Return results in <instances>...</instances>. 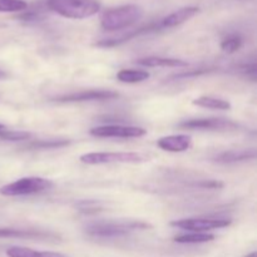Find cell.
Returning a JSON list of instances; mask_svg holds the SVG:
<instances>
[{
	"label": "cell",
	"instance_id": "1",
	"mask_svg": "<svg viewBox=\"0 0 257 257\" xmlns=\"http://www.w3.org/2000/svg\"><path fill=\"white\" fill-rule=\"evenodd\" d=\"M143 17V9L136 4H125L112 8L100 17V25L108 32H117L132 27Z\"/></svg>",
	"mask_w": 257,
	"mask_h": 257
},
{
	"label": "cell",
	"instance_id": "2",
	"mask_svg": "<svg viewBox=\"0 0 257 257\" xmlns=\"http://www.w3.org/2000/svg\"><path fill=\"white\" fill-rule=\"evenodd\" d=\"M48 9L68 19H85L100 10L98 0H47Z\"/></svg>",
	"mask_w": 257,
	"mask_h": 257
},
{
	"label": "cell",
	"instance_id": "3",
	"mask_svg": "<svg viewBox=\"0 0 257 257\" xmlns=\"http://www.w3.org/2000/svg\"><path fill=\"white\" fill-rule=\"evenodd\" d=\"M152 226L142 221H118V222H98L85 227V232L93 237H120L131 232L147 230Z\"/></svg>",
	"mask_w": 257,
	"mask_h": 257
},
{
	"label": "cell",
	"instance_id": "4",
	"mask_svg": "<svg viewBox=\"0 0 257 257\" xmlns=\"http://www.w3.org/2000/svg\"><path fill=\"white\" fill-rule=\"evenodd\" d=\"M53 182L42 177H24L0 187V195L7 197H19L44 192L52 188Z\"/></svg>",
	"mask_w": 257,
	"mask_h": 257
},
{
	"label": "cell",
	"instance_id": "5",
	"mask_svg": "<svg viewBox=\"0 0 257 257\" xmlns=\"http://www.w3.org/2000/svg\"><path fill=\"white\" fill-rule=\"evenodd\" d=\"M84 165H109V163H143L150 157L140 152H90L79 157Z\"/></svg>",
	"mask_w": 257,
	"mask_h": 257
},
{
	"label": "cell",
	"instance_id": "6",
	"mask_svg": "<svg viewBox=\"0 0 257 257\" xmlns=\"http://www.w3.org/2000/svg\"><path fill=\"white\" fill-rule=\"evenodd\" d=\"M231 225V220L227 218H183L172 221L171 226L191 232H207L211 230L225 228Z\"/></svg>",
	"mask_w": 257,
	"mask_h": 257
},
{
	"label": "cell",
	"instance_id": "7",
	"mask_svg": "<svg viewBox=\"0 0 257 257\" xmlns=\"http://www.w3.org/2000/svg\"><path fill=\"white\" fill-rule=\"evenodd\" d=\"M89 133L99 138H141L147 135V130L136 125L107 124L92 128Z\"/></svg>",
	"mask_w": 257,
	"mask_h": 257
},
{
	"label": "cell",
	"instance_id": "8",
	"mask_svg": "<svg viewBox=\"0 0 257 257\" xmlns=\"http://www.w3.org/2000/svg\"><path fill=\"white\" fill-rule=\"evenodd\" d=\"M119 97L117 92L107 89H92L80 90V92L70 93V94L60 95L55 98V102L59 103H80V102H95V100H109Z\"/></svg>",
	"mask_w": 257,
	"mask_h": 257
},
{
	"label": "cell",
	"instance_id": "9",
	"mask_svg": "<svg viewBox=\"0 0 257 257\" xmlns=\"http://www.w3.org/2000/svg\"><path fill=\"white\" fill-rule=\"evenodd\" d=\"M178 127L192 131H223L232 130L237 127V124L225 118H196L178 123Z\"/></svg>",
	"mask_w": 257,
	"mask_h": 257
},
{
	"label": "cell",
	"instance_id": "10",
	"mask_svg": "<svg viewBox=\"0 0 257 257\" xmlns=\"http://www.w3.org/2000/svg\"><path fill=\"white\" fill-rule=\"evenodd\" d=\"M158 30H162L160 27V23H151V24L145 25V27H141L138 29L132 30V32H128L127 34H123L118 38H109V39H103L100 42L95 43L97 47H102V48H112V47H117V45L123 44V43L128 42V40L133 39L136 37H140L142 34H148V33H153V32H158Z\"/></svg>",
	"mask_w": 257,
	"mask_h": 257
},
{
	"label": "cell",
	"instance_id": "11",
	"mask_svg": "<svg viewBox=\"0 0 257 257\" xmlns=\"http://www.w3.org/2000/svg\"><path fill=\"white\" fill-rule=\"evenodd\" d=\"M157 146L163 151L180 153L188 151L192 147V138L187 135H172L158 140Z\"/></svg>",
	"mask_w": 257,
	"mask_h": 257
},
{
	"label": "cell",
	"instance_id": "12",
	"mask_svg": "<svg viewBox=\"0 0 257 257\" xmlns=\"http://www.w3.org/2000/svg\"><path fill=\"white\" fill-rule=\"evenodd\" d=\"M198 13H200V8L198 7H185L176 10V12L171 13L170 15L163 18V19L160 20L158 23H160L161 29H170V28H175L183 24V23H186L187 20H190L191 18L197 15Z\"/></svg>",
	"mask_w": 257,
	"mask_h": 257
},
{
	"label": "cell",
	"instance_id": "13",
	"mask_svg": "<svg viewBox=\"0 0 257 257\" xmlns=\"http://www.w3.org/2000/svg\"><path fill=\"white\" fill-rule=\"evenodd\" d=\"M136 64L148 68H183L188 67V63L182 59L165 57H145L136 60Z\"/></svg>",
	"mask_w": 257,
	"mask_h": 257
},
{
	"label": "cell",
	"instance_id": "14",
	"mask_svg": "<svg viewBox=\"0 0 257 257\" xmlns=\"http://www.w3.org/2000/svg\"><path fill=\"white\" fill-rule=\"evenodd\" d=\"M52 233L35 230H19V228H0V238H27V240H45L54 238Z\"/></svg>",
	"mask_w": 257,
	"mask_h": 257
},
{
	"label": "cell",
	"instance_id": "15",
	"mask_svg": "<svg viewBox=\"0 0 257 257\" xmlns=\"http://www.w3.org/2000/svg\"><path fill=\"white\" fill-rule=\"evenodd\" d=\"M256 157L255 151H228L221 155L216 156L215 161L217 163H236L242 162V161L252 160Z\"/></svg>",
	"mask_w": 257,
	"mask_h": 257
},
{
	"label": "cell",
	"instance_id": "16",
	"mask_svg": "<svg viewBox=\"0 0 257 257\" xmlns=\"http://www.w3.org/2000/svg\"><path fill=\"white\" fill-rule=\"evenodd\" d=\"M193 104L197 107L208 108V109H217V110H228L231 109V103L226 99L221 98L210 97V95H202L193 100Z\"/></svg>",
	"mask_w": 257,
	"mask_h": 257
},
{
	"label": "cell",
	"instance_id": "17",
	"mask_svg": "<svg viewBox=\"0 0 257 257\" xmlns=\"http://www.w3.org/2000/svg\"><path fill=\"white\" fill-rule=\"evenodd\" d=\"M150 77V72L142 69H122L117 73V79L122 83H128V84L145 82Z\"/></svg>",
	"mask_w": 257,
	"mask_h": 257
},
{
	"label": "cell",
	"instance_id": "18",
	"mask_svg": "<svg viewBox=\"0 0 257 257\" xmlns=\"http://www.w3.org/2000/svg\"><path fill=\"white\" fill-rule=\"evenodd\" d=\"M173 240H175V242L178 243H203L213 241L215 240V236L207 232H191L176 236Z\"/></svg>",
	"mask_w": 257,
	"mask_h": 257
},
{
	"label": "cell",
	"instance_id": "19",
	"mask_svg": "<svg viewBox=\"0 0 257 257\" xmlns=\"http://www.w3.org/2000/svg\"><path fill=\"white\" fill-rule=\"evenodd\" d=\"M242 45L243 39L241 35L231 34L223 38L222 42H221V49L225 53H227V54H233V53H236L237 50H240Z\"/></svg>",
	"mask_w": 257,
	"mask_h": 257
},
{
	"label": "cell",
	"instance_id": "20",
	"mask_svg": "<svg viewBox=\"0 0 257 257\" xmlns=\"http://www.w3.org/2000/svg\"><path fill=\"white\" fill-rule=\"evenodd\" d=\"M70 143L68 140H39L28 145V148L33 150H53V148L65 147Z\"/></svg>",
	"mask_w": 257,
	"mask_h": 257
},
{
	"label": "cell",
	"instance_id": "21",
	"mask_svg": "<svg viewBox=\"0 0 257 257\" xmlns=\"http://www.w3.org/2000/svg\"><path fill=\"white\" fill-rule=\"evenodd\" d=\"M28 8L25 0H0V13H18Z\"/></svg>",
	"mask_w": 257,
	"mask_h": 257
},
{
	"label": "cell",
	"instance_id": "22",
	"mask_svg": "<svg viewBox=\"0 0 257 257\" xmlns=\"http://www.w3.org/2000/svg\"><path fill=\"white\" fill-rule=\"evenodd\" d=\"M30 137L29 133L22 132V131H8L3 130L0 132V138L4 141H24Z\"/></svg>",
	"mask_w": 257,
	"mask_h": 257
},
{
	"label": "cell",
	"instance_id": "23",
	"mask_svg": "<svg viewBox=\"0 0 257 257\" xmlns=\"http://www.w3.org/2000/svg\"><path fill=\"white\" fill-rule=\"evenodd\" d=\"M37 251L28 247H20V246H13L7 250V255L9 257H34Z\"/></svg>",
	"mask_w": 257,
	"mask_h": 257
},
{
	"label": "cell",
	"instance_id": "24",
	"mask_svg": "<svg viewBox=\"0 0 257 257\" xmlns=\"http://www.w3.org/2000/svg\"><path fill=\"white\" fill-rule=\"evenodd\" d=\"M210 72H212V69H195V70H191V72L178 73V74L173 75L172 78H175V80L186 79V78H192V77H198V75H202V74H208Z\"/></svg>",
	"mask_w": 257,
	"mask_h": 257
},
{
	"label": "cell",
	"instance_id": "25",
	"mask_svg": "<svg viewBox=\"0 0 257 257\" xmlns=\"http://www.w3.org/2000/svg\"><path fill=\"white\" fill-rule=\"evenodd\" d=\"M34 257H68L67 255H63L59 252H50V251H37Z\"/></svg>",
	"mask_w": 257,
	"mask_h": 257
},
{
	"label": "cell",
	"instance_id": "26",
	"mask_svg": "<svg viewBox=\"0 0 257 257\" xmlns=\"http://www.w3.org/2000/svg\"><path fill=\"white\" fill-rule=\"evenodd\" d=\"M7 77H8L7 73H5L4 70H3V69H0V80H2V79H5V78H7Z\"/></svg>",
	"mask_w": 257,
	"mask_h": 257
},
{
	"label": "cell",
	"instance_id": "27",
	"mask_svg": "<svg viewBox=\"0 0 257 257\" xmlns=\"http://www.w3.org/2000/svg\"><path fill=\"white\" fill-rule=\"evenodd\" d=\"M245 257H257V253L256 252H251V253H248V255L245 256Z\"/></svg>",
	"mask_w": 257,
	"mask_h": 257
},
{
	"label": "cell",
	"instance_id": "28",
	"mask_svg": "<svg viewBox=\"0 0 257 257\" xmlns=\"http://www.w3.org/2000/svg\"><path fill=\"white\" fill-rule=\"evenodd\" d=\"M3 130H5V127H4V125H3V124H2V123H0V132H2V131H3Z\"/></svg>",
	"mask_w": 257,
	"mask_h": 257
}]
</instances>
